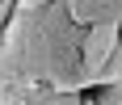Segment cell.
<instances>
[{
    "instance_id": "3",
    "label": "cell",
    "mask_w": 122,
    "mask_h": 105,
    "mask_svg": "<svg viewBox=\"0 0 122 105\" xmlns=\"http://www.w3.org/2000/svg\"><path fill=\"white\" fill-rule=\"evenodd\" d=\"M84 105H122V80L93 84V93H84Z\"/></svg>"
},
{
    "instance_id": "4",
    "label": "cell",
    "mask_w": 122,
    "mask_h": 105,
    "mask_svg": "<svg viewBox=\"0 0 122 105\" xmlns=\"http://www.w3.org/2000/svg\"><path fill=\"white\" fill-rule=\"evenodd\" d=\"M13 13H17V0H0V38H4V30H9Z\"/></svg>"
},
{
    "instance_id": "1",
    "label": "cell",
    "mask_w": 122,
    "mask_h": 105,
    "mask_svg": "<svg viewBox=\"0 0 122 105\" xmlns=\"http://www.w3.org/2000/svg\"><path fill=\"white\" fill-rule=\"evenodd\" d=\"M88 88L84 71V25L67 0L46 9H17L0 38V105H34V93Z\"/></svg>"
},
{
    "instance_id": "5",
    "label": "cell",
    "mask_w": 122,
    "mask_h": 105,
    "mask_svg": "<svg viewBox=\"0 0 122 105\" xmlns=\"http://www.w3.org/2000/svg\"><path fill=\"white\" fill-rule=\"evenodd\" d=\"M46 4H55V0H17V9H46Z\"/></svg>"
},
{
    "instance_id": "2",
    "label": "cell",
    "mask_w": 122,
    "mask_h": 105,
    "mask_svg": "<svg viewBox=\"0 0 122 105\" xmlns=\"http://www.w3.org/2000/svg\"><path fill=\"white\" fill-rule=\"evenodd\" d=\"M118 42H122V21L84 25V71H88V88L101 80V71L110 67V59L118 55Z\"/></svg>"
}]
</instances>
